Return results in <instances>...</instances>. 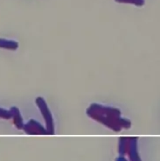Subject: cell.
I'll return each mask as SVG.
<instances>
[{"mask_svg": "<svg viewBox=\"0 0 160 161\" xmlns=\"http://www.w3.org/2000/svg\"><path fill=\"white\" fill-rule=\"evenodd\" d=\"M18 47H19V43L16 41L0 38V48L16 50V49H18Z\"/></svg>", "mask_w": 160, "mask_h": 161, "instance_id": "cell-6", "label": "cell"}, {"mask_svg": "<svg viewBox=\"0 0 160 161\" xmlns=\"http://www.w3.org/2000/svg\"><path fill=\"white\" fill-rule=\"evenodd\" d=\"M10 111L12 113V118L13 119V124L15 125L18 129H23L24 127V123H23V118L21 117L19 110L17 107H12Z\"/></svg>", "mask_w": 160, "mask_h": 161, "instance_id": "cell-5", "label": "cell"}, {"mask_svg": "<svg viewBox=\"0 0 160 161\" xmlns=\"http://www.w3.org/2000/svg\"><path fill=\"white\" fill-rule=\"evenodd\" d=\"M87 114L115 131H120L123 128L128 129L131 126L130 121L121 117V111L116 108L93 103L87 109Z\"/></svg>", "mask_w": 160, "mask_h": 161, "instance_id": "cell-1", "label": "cell"}, {"mask_svg": "<svg viewBox=\"0 0 160 161\" xmlns=\"http://www.w3.org/2000/svg\"><path fill=\"white\" fill-rule=\"evenodd\" d=\"M23 129L28 134H47V131L40 125L37 121L30 120L25 125H24Z\"/></svg>", "mask_w": 160, "mask_h": 161, "instance_id": "cell-4", "label": "cell"}, {"mask_svg": "<svg viewBox=\"0 0 160 161\" xmlns=\"http://www.w3.org/2000/svg\"><path fill=\"white\" fill-rule=\"evenodd\" d=\"M0 118L10 119V118H12V113L10 110H6L3 108H0Z\"/></svg>", "mask_w": 160, "mask_h": 161, "instance_id": "cell-8", "label": "cell"}, {"mask_svg": "<svg viewBox=\"0 0 160 161\" xmlns=\"http://www.w3.org/2000/svg\"><path fill=\"white\" fill-rule=\"evenodd\" d=\"M136 141L137 138H121L119 153L121 155L128 153L129 157H130V161H141L139 156L136 152Z\"/></svg>", "mask_w": 160, "mask_h": 161, "instance_id": "cell-2", "label": "cell"}, {"mask_svg": "<svg viewBox=\"0 0 160 161\" xmlns=\"http://www.w3.org/2000/svg\"><path fill=\"white\" fill-rule=\"evenodd\" d=\"M118 3L123 4H131L136 6H143L144 4V0H116Z\"/></svg>", "mask_w": 160, "mask_h": 161, "instance_id": "cell-7", "label": "cell"}, {"mask_svg": "<svg viewBox=\"0 0 160 161\" xmlns=\"http://www.w3.org/2000/svg\"><path fill=\"white\" fill-rule=\"evenodd\" d=\"M116 161H128L126 158L124 157H119L117 159H116Z\"/></svg>", "mask_w": 160, "mask_h": 161, "instance_id": "cell-9", "label": "cell"}, {"mask_svg": "<svg viewBox=\"0 0 160 161\" xmlns=\"http://www.w3.org/2000/svg\"><path fill=\"white\" fill-rule=\"evenodd\" d=\"M36 104L40 108V110L42 113L44 119L47 124V131L48 134H53V119H52V114L48 109L47 104L46 103L45 100L42 97H38L36 98Z\"/></svg>", "mask_w": 160, "mask_h": 161, "instance_id": "cell-3", "label": "cell"}]
</instances>
